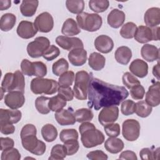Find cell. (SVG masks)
<instances>
[{
	"mask_svg": "<svg viewBox=\"0 0 160 160\" xmlns=\"http://www.w3.org/2000/svg\"><path fill=\"white\" fill-rule=\"evenodd\" d=\"M89 108L96 111L102 108L118 106L129 96L124 86L111 84L92 77L88 89Z\"/></svg>",
	"mask_w": 160,
	"mask_h": 160,
	"instance_id": "cell-1",
	"label": "cell"
},
{
	"mask_svg": "<svg viewBox=\"0 0 160 160\" xmlns=\"http://www.w3.org/2000/svg\"><path fill=\"white\" fill-rule=\"evenodd\" d=\"M36 133L37 130L34 125L26 124L20 133L21 143L24 149L28 151L37 156H41L45 152L46 146L43 141L37 138Z\"/></svg>",
	"mask_w": 160,
	"mask_h": 160,
	"instance_id": "cell-2",
	"label": "cell"
},
{
	"mask_svg": "<svg viewBox=\"0 0 160 160\" xmlns=\"http://www.w3.org/2000/svg\"><path fill=\"white\" fill-rule=\"evenodd\" d=\"M81 134V140L84 147L91 148L103 143L104 135L97 129L94 124L87 121L82 122L79 127Z\"/></svg>",
	"mask_w": 160,
	"mask_h": 160,
	"instance_id": "cell-3",
	"label": "cell"
},
{
	"mask_svg": "<svg viewBox=\"0 0 160 160\" xmlns=\"http://www.w3.org/2000/svg\"><path fill=\"white\" fill-rule=\"evenodd\" d=\"M92 77L85 71H78L75 75V82L73 87L74 96L79 100H86L88 96V89L89 82Z\"/></svg>",
	"mask_w": 160,
	"mask_h": 160,
	"instance_id": "cell-4",
	"label": "cell"
},
{
	"mask_svg": "<svg viewBox=\"0 0 160 160\" xmlns=\"http://www.w3.org/2000/svg\"><path fill=\"white\" fill-rule=\"evenodd\" d=\"M78 26L84 31L94 32L99 29L102 24V19L100 15L96 13L82 12L76 16Z\"/></svg>",
	"mask_w": 160,
	"mask_h": 160,
	"instance_id": "cell-5",
	"label": "cell"
},
{
	"mask_svg": "<svg viewBox=\"0 0 160 160\" xmlns=\"http://www.w3.org/2000/svg\"><path fill=\"white\" fill-rule=\"evenodd\" d=\"M58 82L54 80L42 78H36L31 82V90L35 94H53L58 91Z\"/></svg>",
	"mask_w": 160,
	"mask_h": 160,
	"instance_id": "cell-6",
	"label": "cell"
},
{
	"mask_svg": "<svg viewBox=\"0 0 160 160\" xmlns=\"http://www.w3.org/2000/svg\"><path fill=\"white\" fill-rule=\"evenodd\" d=\"M50 46V41L48 38L39 36L35 38L33 41L28 43L27 52L29 56L32 58H38L42 56L43 53Z\"/></svg>",
	"mask_w": 160,
	"mask_h": 160,
	"instance_id": "cell-7",
	"label": "cell"
},
{
	"mask_svg": "<svg viewBox=\"0 0 160 160\" xmlns=\"http://www.w3.org/2000/svg\"><path fill=\"white\" fill-rule=\"evenodd\" d=\"M140 124L133 119L125 120L122 124V134L123 138L128 141L137 140L140 134Z\"/></svg>",
	"mask_w": 160,
	"mask_h": 160,
	"instance_id": "cell-8",
	"label": "cell"
},
{
	"mask_svg": "<svg viewBox=\"0 0 160 160\" xmlns=\"http://www.w3.org/2000/svg\"><path fill=\"white\" fill-rule=\"evenodd\" d=\"M34 24L38 31L41 32H49L54 27L53 18L48 12H43L36 18Z\"/></svg>",
	"mask_w": 160,
	"mask_h": 160,
	"instance_id": "cell-9",
	"label": "cell"
},
{
	"mask_svg": "<svg viewBox=\"0 0 160 160\" xmlns=\"http://www.w3.org/2000/svg\"><path fill=\"white\" fill-rule=\"evenodd\" d=\"M119 116V108L117 106L104 107L98 115V121L103 126L114 122Z\"/></svg>",
	"mask_w": 160,
	"mask_h": 160,
	"instance_id": "cell-10",
	"label": "cell"
},
{
	"mask_svg": "<svg viewBox=\"0 0 160 160\" xmlns=\"http://www.w3.org/2000/svg\"><path fill=\"white\" fill-rule=\"evenodd\" d=\"M56 44L61 48L71 51L77 48H84L83 42L78 38H71L65 36H59L56 38Z\"/></svg>",
	"mask_w": 160,
	"mask_h": 160,
	"instance_id": "cell-11",
	"label": "cell"
},
{
	"mask_svg": "<svg viewBox=\"0 0 160 160\" xmlns=\"http://www.w3.org/2000/svg\"><path fill=\"white\" fill-rule=\"evenodd\" d=\"M24 102L25 97L24 93L21 91H10L4 96L5 104L12 109H17L21 108Z\"/></svg>",
	"mask_w": 160,
	"mask_h": 160,
	"instance_id": "cell-12",
	"label": "cell"
},
{
	"mask_svg": "<svg viewBox=\"0 0 160 160\" xmlns=\"http://www.w3.org/2000/svg\"><path fill=\"white\" fill-rule=\"evenodd\" d=\"M18 35L22 39H30L34 37L38 30L34 23L28 21H21L17 28Z\"/></svg>",
	"mask_w": 160,
	"mask_h": 160,
	"instance_id": "cell-13",
	"label": "cell"
},
{
	"mask_svg": "<svg viewBox=\"0 0 160 160\" xmlns=\"http://www.w3.org/2000/svg\"><path fill=\"white\" fill-rule=\"evenodd\" d=\"M145 101L151 107H156L160 103V83L156 82L151 85L146 94Z\"/></svg>",
	"mask_w": 160,
	"mask_h": 160,
	"instance_id": "cell-14",
	"label": "cell"
},
{
	"mask_svg": "<svg viewBox=\"0 0 160 160\" xmlns=\"http://www.w3.org/2000/svg\"><path fill=\"white\" fill-rule=\"evenodd\" d=\"M95 48L100 52L107 54L110 52L114 48L112 39L107 35H100L94 40Z\"/></svg>",
	"mask_w": 160,
	"mask_h": 160,
	"instance_id": "cell-15",
	"label": "cell"
},
{
	"mask_svg": "<svg viewBox=\"0 0 160 160\" xmlns=\"http://www.w3.org/2000/svg\"><path fill=\"white\" fill-rule=\"evenodd\" d=\"M70 63L74 66H81L87 61V51L84 48L74 49L68 55Z\"/></svg>",
	"mask_w": 160,
	"mask_h": 160,
	"instance_id": "cell-16",
	"label": "cell"
},
{
	"mask_svg": "<svg viewBox=\"0 0 160 160\" xmlns=\"http://www.w3.org/2000/svg\"><path fill=\"white\" fill-rule=\"evenodd\" d=\"M54 117L58 123L61 126L73 125L76 122L74 113H73V111L70 108L68 109H62L56 112Z\"/></svg>",
	"mask_w": 160,
	"mask_h": 160,
	"instance_id": "cell-17",
	"label": "cell"
},
{
	"mask_svg": "<svg viewBox=\"0 0 160 160\" xmlns=\"http://www.w3.org/2000/svg\"><path fill=\"white\" fill-rule=\"evenodd\" d=\"M134 38L137 42L141 44L154 40L153 28H149L147 26H139L137 28Z\"/></svg>",
	"mask_w": 160,
	"mask_h": 160,
	"instance_id": "cell-18",
	"label": "cell"
},
{
	"mask_svg": "<svg viewBox=\"0 0 160 160\" xmlns=\"http://www.w3.org/2000/svg\"><path fill=\"white\" fill-rule=\"evenodd\" d=\"M129 69L134 75L140 78L146 77L148 73V64L140 59H136L132 61L129 65Z\"/></svg>",
	"mask_w": 160,
	"mask_h": 160,
	"instance_id": "cell-19",
	"label": "cell"
},
{
	"mask_svg": "<svg viewBox=\"0 0 160 160\" xmlns=\"http://www.w3.org/2000/svg\"><path fill=\"white\" fill-rule=\"evenodd\" d=\"M22 117V113L17 109H0V122L16 124L18 122Z\"/></svg>",
	"mask_w": 160,
	"mask_h": 160,
	"instance_id": "cell-20",
	"label": "cell"
},
{
	"mask_svg": "<svg viewBox=\"0 0 160 160\" xmlns=\"http://www.w3.org/2000/svg\"><path fill=\"white\" fill-rule=\"evenodd\" d=\"M144 21L149 28L158 26L160 23V9L156 7L149 8L144 14Z\"/></svg>",
	"mask_w": 160,
	"mask_h": 160,
	"instance_id": "cell-21",
	"label": "cell"
},
{
	"mask_svg": "<svg viewBox=\"0 0 160 160\" xmlns=\"http://www.w3.org/2000/svg\"><path fill=\"white\" fill-rule=\"evenodd\" d=\"M126 19L124 12L118 9H112L108 15V24L112 28H119L121 26Z\"/></svg>",
	"mask_w": 160,
	"mask_h": 160,
	"instance_id": "cell-22",
	"label": "cell"
},
{
	"mask_svg": "<svg viewBox=\"0 0 160 160\" xmlns=\"http://www.w3.org/2000/svg\"><path fill=\"white\" fill-rule=\"evenodd\" d=\"M142 58L148 62L157 61L159 58V49L152 44H146L142 46L141 50Z\"/></svg>",
	"mask_w": 160,
	"mask_h": 160,
	"instance_id": "cell-23",
	"label": "cell"
},
{
	"mask_svg": "<svg viewBox=\"0 0 160 160\" xmlns=\"http://www.w3.org/2000/svg\"><path fill=\"white\" fill-rule=\"evenodd\" d=\"M61 32L65 36H73L79 34L81 29L74 19L68 18L62 24Z\"/></svg>",
	"mask_w": 160,
	"mask_h": 160,
	"instance_id": "cell-24",
	"label": "cell"
},
{
	"mask_svg": "<svg viewBox=\"0 0 160 160\" xmlns=\"http://www.w3.org/2000/svg\"><path fill=\"white\" fill-rule=\"evenodd\" d=\"M124 146L123 141L116 137H109L104 143L106 150L111 154L119 153L123 149Z\"/></svg>",
	"mask_w": 160,
	"mask_h": 160,
	"instance_id": "cell-25",
	"label": "cell"
},
{
	"mask_svg": "<svg viewBox=\"0 0 160 160\" xmlns=\"http://www.w3.org/2000/svg\"><path fill=\"white\" fill-rule=\"evenodd\" d=\"M114 58L118 63L126 65L132 58V51L128 46H120L116 49L114 53Z\"/></svg>",
	"mask_w": 160,
	"mask_h": 160,
	"instance_id": "cell-26",
	"label": "cell"
},
{
	"mask_svg": "<svg viewBox=\"0 0 160 160\" xmlns=\"http://www.w3.org/2000/svg\"><path fill=\"white\" fill-rule=\"evenodd\" d=\"M39 1L37 0H24L20 5V11L22 16L31 17L36 12Z\"/></svg>",
	"mask_w": 160,
	"mask_h": 160,
	"instance_id": "cell-27",
	"label": "cell"
},
{
	"mask_svg": "<svg viewBox=\"0 0 160 160\" xmlns=\"http://www.w3.org/2000/svg\"><path fill=\"white\" fill-rule=\"evenodd\" d=\"M106 59L99 52H94L89 55L88 59V64L93 70L100 71L104 68Z\"/></svg>",
	"mask_w": 160,
	"mask_h": 160,
	"instance_id": "cell-28",
	"label": "cell"
},
{
	"mask_svg": "<svg viewBox=\"0 0 160 160\" xmlns=\"http://www.w3.org/2000/svg\"><path fill=\"white\" fill-rule=\"evenodd\" d=\"M16 22V17L14 14H4L0 19V29L4 32L9 31L14 28Z\"/></svg>",
	"mask_w": 160,
	"mask_h": 160,
	"instance_id": "cell-29",
	"label": "cell"
},
{
	"mask_svg": "<svg viewBox=\"0 0 160 160\" xmlns=\"http://www.w3.org/2000/svg\"><path fill=\"white\" fill-rule=\"evenodd\" d=\"M41 135L46 141L48 142H52L58 136V131L52 124H46L41 128Z\"/></svg>",
	"mask_w": 160,
	"mask_h": 160,
	"instance_id": "cell-30",
	"label": "cell"
},
{
	"mask_svg": "<svg viewBox=\"0 0 160 160\" xmlns=\"http://www.w3.org/2000/svg\"><path fill=\"white\" fill-rule=\"evenodd\" d=\"M48 106L51 111L58 112L66 106V101L59 94L50 98Z\"/></svg>",
	"mask_w": 160,
	"mask_h": 160,
	"instance_id": "cell-31",
	"label": "cell"
},
{
	"mask_svg": "<svg viewBox=\"0 0 160 160\" xmlns=\"http://www.w3.org/2000/svg\"><path fill=\"white\" fill-rule=\"evenodd\" d=\"M50 98L41 96L38 97L35 100V106L37 111L42 114H47L50 112L48 102Z\"/></svg>",
	"mask_w": 160,
	"mask_h": 160,
	"instance_id": "cell-32",
	"label": "cell"
},
{
	"mask_svg": "<svg viewBox=\"0 0 160 160\" xmlns=\"http://www.w3.org/2000/svg\"><path fill=\"white\" fill-rule=\"evenodd\" d=\"M74 116L76 121L78 122H84L91 121L93 118V113L90 109L81 108L74 112Z\"/></svg>",
	"mask_w": 160,
	"mask_h": 160,
	"instance_id": "cell-33",
	"label": "cell"
},
{
	"mask_svg": "<svg viewBox=\"0 0 160 160\" xmlns=\"http://www.w3.org/2000/svg\"><path fill=\"white\" fill-rule=\"evenodd\" d=\"M66 6L70 12L79 14L84 10V1L83 0H67Z\"/></svg>",
	"mask_w": 160,
	"mask_h": 160,
	"instance_id": "cell-34",
	"label": "cell"
},
{
	"mask_svg": "<svg viewBox=\"0 0 160 160\" xmlns=\"http://www.w3.org/2000/svg\"><path fill=\"white\" fill-rule=\"evenodd\" d=\"M69 63L64 58H60L52 64V71L54 74L60 76L61 74L68 71Z\"/></svg>",
	"mask_w": 160,
	"mask_h": 160,
	"instance_id": "cell-35",
	"label": "cell"
},
{
	"mask_svg": "<svg viewBox=\"0 0 160 160\" xmlns=\"http://www.w3.org/2000/svg\"><path fill=\"white\" fill-rule=\"evenodd\" d=\"M152 107L145 101H139L136 103L135 112L141 118H146L149 116L152 112Z\"/></svg>",
	"mask_w": 160,
	"mask_h": 160,
	"instance_id": "cell-36",
	"label": "cell"
},
{
	"mask_svg": "<svg viewBox=\"0 0 160 160\" xmlns=\"http://www.w3.org/2000/svg\"><path fill=\"white\" fill-rule=\"evenodd\" d=\"M137 29V26L132 22H128L124 24L120 31V35L125 39H132L134 38L136 31Z\"/></svg>",
	"mask_w": 160,
	"mask_h": 160,
	"instance_id": "cell-37",
	"label": "cell"
},
{
	"mask_svg": "<svg viewBox=\"0 0 160 160\" xmlns=\"http://www.w3.org/2000/svg\"><path fill=\"white\" fill-rule=\"evenodd\" d=\"M109 2L108 0H90L89 7L94 12L99 13L104 12L108 9Z\"/></svg>",
	"mask_w": 160,
	"mask_h": 160,
	"instance_id": "cell-38",
	"label": "cell"
},
{
	"mask_svg": "<svg viewBox=\"0 0 160 160\" xmlns=\"http://www.w3.org/2000/svg\"><path fill=\"white\" fill-rule=\"evenodd\" d=\"M67 156V152L66 148L62 144H56L54 146L51 151V156L49 159H55V160H61L64 159Z\"/></svg>",
	"mask_w": 160,
	"mask_h": 160,
	"instance_id": "cell-39",
	"label": "cell"
},
{
	"mask_svg": "<svg viewBox=\"0 0 160 160\" xmlns=\"http://www.w3.org/2000/svg\"><path fill=\"white\" fill-rule=\"evenodd\" d=\"M14 84V74L12 72H7L1 82V89L3 92L13 91Z\"/></svg>",
	"mask_w": 160,
	"mask_h": 160,
	"instance_id": "cell-40",
	"label": "cell"
},
{
	"mask_svg": "<svg viewBox=\"0 0 160 160\" xmlns=\"http://www.w3.org/2000/svg\"><path fill=\"white\" fill-rule=\"evenodd\" d=\"M75 75L73 71H68L61 74L58 79L59 86L70 87L74 80Z\"/></svg>",
	"mask_w": 160,
	"mask_h": 160,
	"instance_id": "cell-41",
	"label": "cell"
},
{
	"mask_svg": "<svg viewBox=\"0 0 160 160\" xmlns=\"http://www.w3.org/2000/svg\"><path fill=\"white\" fill-rule=\"evenodd\" d=\"M159 155V148H157L156 150H153L149 148H145L142 149L139 152V156L142 160H150L158 159Z\"/></svg>",
	"mask_w": 160,
	"mask_h": 160,
	"instance_id": "cell-42",
	"label": "cell"
},
{
	"mask_svg": "<svg viewBox=\"0 0 160 160\" xmlns=\"http://www.w3.org/2000/svg\"><path fill=\"white\" fill-rule=\"evenodd\" d=\"M14 91H18L24 93V88H25V80H24V75L19 70L16 71L14 72Z\"/></svg>",
	"mask_w": 160,
	"mask_h": 160,
	"instance_id": "cell-43",
	"label": "cell"
},
{
	"mask_svg": "<svg viewBox=\"0 0 160 160\" xmlns=\"http://www.w3.org/2000/svg\"><path fill=\"white\" fill-rule=\"evenodd\" d=\"M21 154L16 148H11L2 151L1 156V160H19Z\"/></svg>",
	"mask_w": 160,
	"mask_h": 160,
	"instance_id": "cell-44",
	"label": "cell"
},
{
	"mask_svg": "<svg viewBox=\"0 0 160 160\" xmlns=\"http://www.w3.org/2000/svg\"><path fill=\"white\" fill-rule=\"evenodd\" d=\"M33 76L38 78H43L47 74V66L41 61L32 62Z\"/></svg>",
	"mask_w": 160,
	"mask_h": 160,
	"instance_id": "cell-45",
	"label": "cell"
},
{
	"mask_svg": "<svg viewBox=\"0 0 160 160\" xmlns=\"http://www.w3.org/2000/svg\"><path fill=\"white\" fill-rule=\"evenodd\" d=\"M59 138L62 142L72 139H78V132L75 129H64L60 132Z\"/></svg>",
	"mask_w": 160,
	"mask_h": 160,
	"instance_id": "cell-46",
	"label": "cell"
},
{
	"mask_svg": "<svg viewBox=\"0 0 160 160\" xmlns=\"http://www.w3.org/2000/svg\"><path fill=\"white\" fill-rule=\"evenodd\" d=\"M136 103L130 99L124 100L121 106V113L125 116H129L135 112Z\"/></svg>",
	"mask_w": 160,
	"mask_h": 160,
	"instance_id": "cell-47",
	"label": "cell"
},
{
	"mask_svg": "<svg viewBox=\"0 0 160 160\" xmlns=\"http://www.w3.org/2000/svg\"><path fill=\"white\" fill-rule=\"evenodd\" d=\"M122 79L124 85L129 89L135 86L141 84L140 81L129 72H126L123 74Z\"/></svg>",
	"mask_w": 160,
	"mask_h": 160,
	"instance_id": "cell-48",
	"label": "cell"
},
{
	"mask_svg": "<svg viewBox=\"0 0 160 160\" xmlns=\"http://www.w3.org/2000/svg\"><path fill=\"white\" fill-rule=\"evenodd\" d=\"M59 49L55 45H50L47 50L43 53L42 57L48 61H52L60 54Z\"/></svg>",
	"mask_w": 160,
	"mask_h": 160,
	"instance_id": "cell-49",
	"label": "cell"
},
{
	"mask_svg": "<svg viewBox=\"0 0 160 160\" xmlns=\"http://www.w3.org/2000/svg\"><path fill=\"white\" fill-rule=\"evenodd\" d=\"M106 135L109 137H117L120 134L121 129L118 123H111L104 126Z\"/></svg>",
	"mask_w": 160,
	"mask_h": 160,
	"instance_id": "cell-50",
	"label": "cell"
},
{
	"mask_svg": "<svg viewBox=\"0 0 160 160\" xmlns=\"http://www.w3.org/2000/svg\"><path fill=\"white\" fill-rule=\"evenodd\" d=\"M66 148L67 156H72L76 154L79 148V144L78 139H72L64 142Z\"/></svg>",
	"mask_w": 160,
	"mask_h": 160,
	"instance_id": "cell-51",
	"label": "cell"
},
{
	"mask_svg": "<svg viewBox=\"0 0 160 160\" xmlns=\"http://www.w3.org/2000/svg\"><path fill=\"white\" fill-rule=\"evenodd\" d=\"M130 94L132 99L140 100L142 99L145 95V89L141 84L137 85L130 89Z\"/></svg>",
	"mask_w": 160,
	"mask_h": 160,
	"instance_id": "cell-52",
	"label": "cell"
},
{
	"mask_svg": "<svg viewBox=\"0 0 160 160\" xmlns=\"http://www.w3.org/2000/svg\"><path fill=\"white\" fill-rule=\"evenodd\" d=\"M58 94L61 96L66 101H71L74 98L73 90L70 87L59 86L58 89Z\"/></svg>",
	"mask_w": 160,
	"mask_h": 160,
	"instance_id": "cell-53",
	"label": "cell"
},
{
	"mask_svg": "<svg viewBox=\"0 0 160 160\" xmlns=\"http://www.w3.org/2000/svg\"><path fill=\"white\" fill-rule=\"evenodd\" d=\"M21 69L22 73L28 76H32V62L27 59H24L21 63Z\"/></svg>",
	"mask_w": 160,
	"mask_h": 160,
	"instance_id": "cell-54",
	"label": "cell"
},
{
	"mask_svg": "<svg viewBox=\"0 0 160 160\" xmlns=\"http://www.w3.org/2000/svg\"><path fill=\"white\" fill-rule=\"evenodd\" d=\"M87 158L91 160H106L108 157V155L101 150H96L89 152L87 154Z\"/></svg>",
	"mask_w": 160,
	"mask_h": 160,
	"instance_id": "cell-55",
	"label": "cell"
},
{
	"mask_svg": "<svg viewBox=\"0 0 160 160\" xmlns=\"http://www.w3.org/2000/svg\"><path fill=\"white\" fill-rule=\"evenodd\" d=\"M0 131L5 135L11 134L14 132L15 127L11 123L0 122Z\"/></svg>",
	"mask_w": 160,
	"mask_h": 160,
	"instance_id": "cell-56",
	"label": "cell"
},
{
	"mask_svg": "<svg viewBox=\"0 0 160 160\" xmlns=\"http://www.w3.org/2000/svg\"><path fill=\"white\" fill-rule=\"evenodd\" d=\"M1 143V150L4 151L11 148H13L14 145V142L12 139L10 138H0Z\"/></svg>",
	"mask_w": 160,
	"mask_h": 160,
	"instance_id": "cell-57",
	"label": "cell"
},
{
	"mask_svg": "<svg viewBox=\"0 0 160 160\" xmlns=\"http://www.w3.org/2000/svg\"><path fill=\"white\" fill-rule=\"evenodd\" d=\"M120 159H128V160H137L138 158L136 153L132 151L127 150L122 152L119 156Z\"/></svg>",
	"mask_w": 160,
	"mask_h": 160,
	"instance_id": "cell-58",
	"label": "cell"
},
{
	"mask_svg": "<svg viewBox=\"0 0 160 160\" xmlns=\"http://www.w3.org/2000/svg\"><path fill=\"white\" fill-rule=\"evenodd\" d=\"M11 1L10 0H1L0 1V9L1 11L6 10L11 7Z\"/></svg>",
	"mask_w": 160,
	"mask_h": 160,
	"instance_id": "cell-59",
	"label": "cell"
},
{
	"mask_svg": "<svg viewBox=\"0 0 160 160\" xmlns=\"http://www.w3.org/2000/svg\"><path fill=\"white\" fill-rule=\"evenodd\" d=\"M152 74L153 75L158 79V80L159 79V62L154 66L152 68Z\"/></svg>",
	"mask_w": 160,
	"mask_h": 160,
	"instance_id": "cell-60",
	"label": "cell"
}]
</instances>
